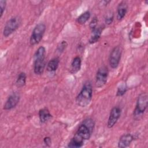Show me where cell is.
Listing matches in <instances>:
<instances>
[{
  "instance_id": "6da1fadb",
  "label": "cell",
  "mask_w": 148,
  "mask_h": 148,
  "mask_svg": "<svg viewBox=\"0 0 148 148\" xmlns=\"http://www.w3.org/2000/svg\"><path fill=\"white\" fill-rule=\"evenodd\" d=\"M92 88L90 82H86L76 98L77 105L80 107L87 106L92 99Z\"/></svg>"
},
{
  "instance_id": "7a4b0ae2",
  "label": "cell",
  "mask_w": 148,
  "mask_h": 148,
  "mask_svg": "<svg viewBox=\"0 0 148 148\" xmlns=\"http://www.w3.org/2000/svg\"><path fill=\"white\" fill-rule=\"evenodd\" d=\"M94 125V121L91 119H85L79 125L74 136L83 141L89 139L92 132Z\"/></svg>"
},
{
  "instance_id": "3957f363",
  "label": "cell",
  "mask_w": 148,
  "mask_h": 148,
  "mask_svg": "<svg viewBox=\"0 0 148 148\" xmlns=\"http://www.w3.org/2000/svg\"><path fill=\"white\" fill-rule=\"evenodd\" d=\"M45 54L46 49L43 46L39 47L35 53L34 71L36 75H41L44 71L45 67Z\"/></svg>"
},
{
  "instance_id": "277c9868",
  "label": "cell",
  "mask_w": 148,
  "mask_h": 148,
  "mask_svg": "<svg viewBox=\"0 0 148 148\" xmlns=\"http://www.w3.org/2000/svg\"><path fill=\"white\" fill-rule=\"evenodd\" d=\"M21 23V18L18 16H14L11 17L6 23L3 31V34L4 36L8 37L14 32L20 26Z\"/></svg>"
},
{
  "instance_id": "5b68a950",
  "label": "cell",
  "mask_w": 148,
  "mask_h": 148,
  "mask_svg": "<svg viewBox=\"0 0 148 148\" xmlns=\"http://www.w3.org/2000/svg\"><path fill=\"white\" fill-rule=\"evenodd\" d=\"M148 103L147 95L146 92L141 93L138 98L136 108L134 110V116L136 117L140 116L143 114L146 110Z\"/></svg>"
},
{
  "instance_id": "8992f818",
  "label": "cell",
  "mask_w": 148,
  "mask_h": 148,
  "mask_svg": "<svg viewBox=\"0 0 148 148\" xmlns=\"http://www.w3.org/2000/svg\"><path fill=\"white\" fill-rule=\"evenodd\" d=\"M46 26L43 23L37 24L32 31L29 40L30 44L31 45H35L39 43L43 38Z\"/></svg>"
},
{
  "instance_id": "52a82bcc",
  "label": "cell",
  "mask_w": 148,
  "mask_h": 148,
  "mask_svg": "<svg viewBox=\"0 0 148 148\" xmlns=\"http://www.w3.org/2000/svg\"><path fill=\"white\" fill-rule=\"evenodd\" d=\"M121 54L122 49L121 46H117L112 49L109 59V65L112 68L115 69L118 66L121 59Z\"/></svg>"
},
{
  "instance_id": "ba28073f",
  "label": "cell",
  "mask_w": 148,
  "mask_h": 148,
  "mask_svg": "<svg viewBox=\"0 0 148 148\" xmlns=\"http://www.w3.org/2000/svg\"><path fill=\"white\" fill-rule=\"evenodd\" d=\"M108 77V69L106 66L100 67L96 75L95 84L98 87H103L106 83Z\"/></svg>"
},
{
  "instance_id": "9c48e42d",
  "label": "cell",
  "mask_w": 148,
  "mask_h": 148,
  "mask_svg": "<svg viewBox=\"0 0 148 148\" xmlns=\"http://www.w3.org/2000/svg\"><path fill=\"white\" fill-rule=\"evenodd\" d=\"M121 112V109L118 106H115L112 109L108 120L107 125L108 128H112L116 124L120 117Z\"/></svg>"
},
{
  "instance_id": "30bf717a",
  "label": "cell",
  "mask_w": 148,
  "mask_h": 148,
  "mask_svg": "<svg viewBox=\"0 0 148 148\" xmlns=\"http://www.w3.org/2000/svg\"><path fill=\"white\" fill-rule=\"evenodd\" d=\"M20 98V96L18 93L16 92H13L9 95L8 99L6 100L3 106V109L5 110H10L14 108L18 103Z\"/></svg>"
},
{
  "instance_id": "8fae6325",
  "label": "cell",
  "mask_w": 148,
  "mask_h": 148,
  "mask_svg": "<svg viewBox=\"0 0 148 148\" xmlns=\"http://www.w3.org/2000/svg\"><path fill=\"white\" fill-rule=\"evenodd\" d=\"M134 140L133 136L130 134H126L122 135L118 142V147L125 148L130 146L131 143Z\"/></svg>"
},
{
  "instance_id": "7c38bea8",
  "label": "cell",
  "mask_w": 148,
  "mask_h": 148,
  "mask_svg": "<svg viewBox=\"0 0 148 148\" xmlns=\"http://www.w3.org/2000/svg\"><path fill=\"white\" fill-rule=\"evenodd\" d=\"M127 9L128 6L125 2H121L119 4L117 11V20H120L124 18L127 12Z\"/></svg>"
},
{
  "instance_id": "4fadbf2b",
  "label": "cell",
  "mask_w": 148,
  "mask_h": 148,
  "mask_svg": "<svg viewBox=\"0 0 148 148\" xmlns=\"http://www.w3.org/2000/svg\"><path fill=\"white\" fill-rule=\"evenodd\" d=\"M91 31V34L89 39V43L90 44H93L98 42V40L99 39L102 34V29L101 28V27H97L95 29Z\"/></svg>"
},
{
  "instance_id": "5bb4252c",
  "label": "cell",
  "mask_w": 148,
  "mask_h": 148,
  "mask_svg": "<svg viewBox=\"0 0 148 148\" xmlns=\"http://www.w3.org/2000/svg\"><path fill=\"white\" fill-rule=\"evenodd\" d=\"M82 65V60L79 57H76L73 58L71 66V72L72 73H76L80 71Z\"/></svg>"
},
{
  "instance_id": "9a60e30c",
  "label": "cell",
  "mask_w": 148,
  "mask_h": 148,
  "mask_svg": "<svg viewBox=\"0 0 148 148\" xmlns=\"http://www.w3.org/2000/svg\"><path fill=\"white\" fill-rule=\"evenodd\" d=\"M39 117L40 121L44 123L51 117V114L47 108H43L39 111Z\"/></svg>"
},
{
  "instance_id": "2e32d148",
  "label": "cell",
  "mask_w": 148,
  "mask_h": 148,
  "mask_svg": "<svg viewBox=\"0 0 148 148\" xmlns=\"http://www.w3.org/2000/svg\"><path fill=\"white\" fill-rule=\"evenodd\" d=\"M59 58L57 57L50 60L47 65V70L49 72H54L57 70L59 65Z\"/></svg>"
},
{
  "instance_id": "e0dca14e",
  "label": "cell",
  "mask_w": 148,
  "mask_h": 148,
  "mask_svg": "<svg viewBox=\"0 0 148 148\" xmlns=\"http://www.w3.org/2000/svg\"><path fill=\"white\" fill-rule=\"evenodd\" d=\"M84 144V141L82 140L77 138L73 136V137L71 140L70 142L68 144V147L77 148L82 147Z\"/></svg>"
},
{
  "instance_id": "ac0fdd59",
  "label": "cell",
  "mask_w": 148,
  "mask_h": 148,
  "mask_svg": "<svg viewBox=\"0 0 148 148\" xmlns=\"http://www.w3.org/2000/svg\"><path fill=\"white\" fill-rule=\"evenodd\" d=\"M26 74L24 72H21L18 75L16 84L18 87H23L26 83Z\"/></svg>"
},
{
  "instance_id": "d6986e66",
  "label": "cell",
  "mask_w": 148,
  "mask_h": 148,
  "mask_svg": "<svg viewBox=\"0 0 148 148\" xmlns=\"http://www.w3.org/2000/svg\"><path fill=\"white\" fill-rule=\"evenodd\" d=\"M90 13L89 11H86L79 16L77 18V22L79 24H84L90 17Z\"/></svg>"
},
{
  "instance_id": "ffe728a7",
  "label": "cell",
  "mask_w": 148,
  "mask_h": 148,
  "mask_svg": "<svg viewBox=\"0 0 148 148\" xmlns=\"http://www.w3.org/2000/svg\"><path fill=\"white\" fill-rule=\"evenodd\" d=\"M127 91V87L124 84H121L120 87L118 88L117 91V96H122Z\"/></svg>"
},
{
  "instance_id": "44dd1931",
  "label": "cell",
  "mask_w": 148,
  "mask_h": 148,
  "mask_svg": "<svg viewBox=\"0 0 148 148\" xmlns=\"http://www.w3.org/2000/svg\"><path fill=\"white\" fill-rule=\"evenodd\" d=\"M98 18L97 17H93V18L91 20V22H90V23L89 24L90 28L91 29V31L97 28V24H98Z\"/></svg>"
},
{
  "instance_id": "7402d4cb",
  "label": "cell",
  "mask_w": 148,
  "mask_h": 148,
  "mask_svg": "<svg viewBox=\"0 0 148 148\" xmlns=\"http://www.w3.org/2000/svg\"><path fill=\"white\" fill-rule=\"evenodd\" d=\"M67 46V43L66 41H61L57 46V51L60 53H62L66 49Z\"/></svg>"
},
{
  "instance_id": "603a6c76",
  "label": "cell",
  "mask_w": 148,
  "mask_h": 148,
  "mask_svg": "<svg viewBox=\"0 0 148 148\" xmlns=\"http://www.w3.org/2000/svg\"><path fill=\"white\" fill-rule=\"evenodd\" d=\"M113 18H114V15L113 14V13H109L107 14L105 21V23L108 25H109L110 24H112L113 20Z\"/></svg>"
},
{
  "instance_id": "cb8c5ba5",
  "label": "cell",
  "mask_w": 148,
  "mask_h": 148,
  "mask_svg": "<svg viewBox=\"0 0 148 148\" xmlns=\"http://www.w3.org/2000/svg\"><path fill=\"white\" fill-rule=\"evenodd\" d=\"M6 6V1L4 0H0V10H1L0 17L1 18L2 17L3 12L5 10Z\"/></svg>"
},
{
  "instance_id": "d4e9b609",
  "label": "cell",
  "mask_w": 148,
  "mask_h": 148,
  "mask_svg": "<svg viewBox=\"0 0 148 148\" xmlns=\"http://www.w3.org/2000/svg\"><path fill=\"white\" fill-rule=\"evenodd\" d=\"M44 142L47 145V146H50L51 145V139L49 137H46L44 138Z\"/></svg>"
}]
</instances>
